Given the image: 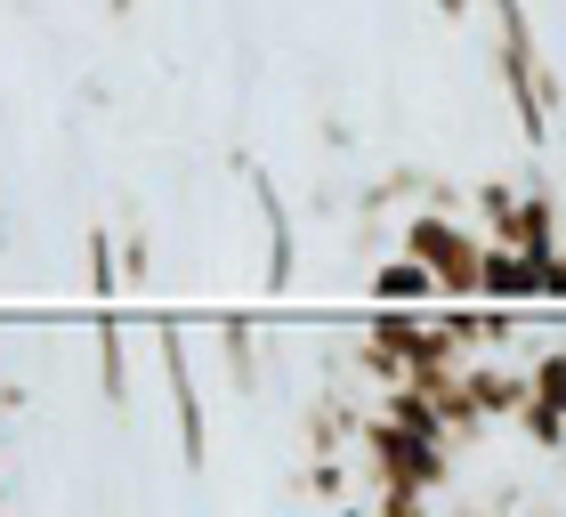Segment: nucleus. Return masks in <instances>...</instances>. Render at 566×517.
Instances as JSON below:
<instances>
[{
	"mask_svg": "<svg viewBox=\"0 0 566 517\" xmlns=\"http://www.w3.org/2000/svg\"><path fill=\"white\" fill-rule=\"evenodd\" d=\"M421 267L437 275V292L446 299H478V258H485V235L470 226V211H446V202H421L413 219H405V243Z\"/></svg>",
	"mask_w": 566,
	"mask_h": 517,
	"instance_id": "1",
	"label": "nucleus"
},
{
	"mask_svg": "<svg viewBox=\"0 0 566 517\" xmlns=\"http://www.w3.org/2000/svg\"><path fill=\"white\" fill-rule=\"evenodd\" d=\"M373 299L380 307H413V299H446V292H437V275L421 267L413 251H397L389 267H373Z\"/></svg>",
	"mask_w": 566,
	"mask_h": 517,
	"instance_id": "2",
	"label": "nucleus"
},
{
	"mask_svg": "<svg viewBox=\"0 0 566 517\" xmlns=\"http://www.w3.org/2000/svg\"><path fill=\"white\" fill-rule=\"evenodd\" d=\"M534 397H551V404L566 412V348H543V356H534Z\"/></svg>",
	"mask_w": 566,
	"mask_h": 517,
	"instance_id": "3",
	"label": "nucleus"
}]
</instances>
